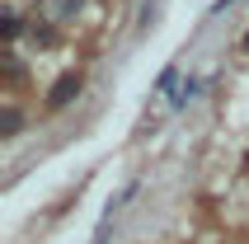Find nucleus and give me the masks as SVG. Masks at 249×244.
Returning <instances> with one entry per match:
<instances>
[{
    "label": "nucleus",
    "instance_id": "nucleus-1",
    "mask_svg": "<svg viewBox=\"0 0 249 244\" xmlns=\"http://www.w3.org/2000/svg\"><path fill=\"white\" fill-rule=\"evenodd\" d=\"M80 70H66V75H61V80L52 85V89H47V113H61L71 104V99H80Z\"/></svg>",
    "mask_w": 249,
    "mask_h": 244
},
{
    "label": "nucleus",
    "instance_id": "nucleus-2",
    "mask_svg": "<svg viewBox=\"0 0 249 244\" xmlns=\"http://www.w3.org/2000/svg\"><path fill=\"white\" fill-rule=\"evenodd\" d=\"M75 10H80V0H42V14L47 19H71Z\"/></svg>",
    "mask_w": 249,
    "mask_h": 244
},
{
    "label": "nucleus",
    "instance_id": "nucleus-3",
    "mask_svg": "<svg viewBox=\"0 0 249 244\" xmlns=\"http://www.w3.org/2000/svg\"><path fill=\"white\" fill-rule=\"evenodd\" d=\"M19 132H24V113L5 108V113H0V136H19Z\"/></svg>",
    "mask_w": 249,
    "mask_h": 244
},
{
    "label": "nucleus",
    "instance_id": "nucleus-4",
    "mask_svg": "<svg viewBox=\"0 0 249 244\" xmlns=\"http://www.w3.org/2000/svg\"><path fill=\"white\" fill-rule=\"evenodd\" d=\"M28 38H33V47H38V42H42V47H52V42H56V28H52V19L33 24V28H28Z\"/></svg>",
    "mask_w": 249,
    "mask_h": 244
},
{
    "label": "nucleus",
    "instance_id": "nucleus-5",
    "mask_svg": "<svg viewBox=\"0 0 249 244\" xmlns=\"http://www.w3.org/2000/svg\"><path fill=\"white\" fill-rule=\"evenodd\" d=\"M19 33H24V19H19L14 10H5V42H14Z\"/></svg>",
    "mask_w": 249,
    "mask_h": 244
},
{
    "label": "nucleus",
    "instance_id": "nucleus-6",
    "mask_svg": "<svg viewBox=\"0 0 249 244\" xmlns=\"http://www.w3.org/2000/svg\"><path fill=\"white\" fill-rule=\"evenodd\" d=\"M245 169H249V150H245Z\"/></svg>",
    "mask_w": 249,
    "mask_h": 244
}]
</instances>
